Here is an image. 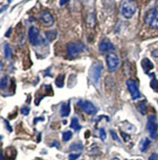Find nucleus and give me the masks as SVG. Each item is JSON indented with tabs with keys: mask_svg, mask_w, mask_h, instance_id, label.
<instances>
[{
	"mask_svg": "<svg viewBox=\"0 0 158 160\" xmlns=\"http://www.w3.org/2000/svg\"><path fill=\"white\" fill-rule=\"evenodd\" d=\"M120 14L126 19H131L137 11V5L133 0H122L119 7Z\"/></svg>",
	"mask_w": 158,
	"mask_h": 160,
	"instance_id": "nucleus-1",
	"label": "nucleus"
},
{
	"mask_svg": "<svg viewBox=\"0 0 158 160\" xmlns=\"http://www.w3.org/2000/svg\"><path fill=\"white\" fill-rule=\"evenodd\" d=\"M86 49V45L82 41H76V42H69L67 45V53L70 58H75L82 51Z\"/></svg>",
	"mask_w": 158,
	"mask_h": 160,
	"instance_id": "nucleus-2",
	"label": "nucleus"
},
{
	"mask_svg": "<svg viewBox=\"0 0 158 160\" xmlns=\"http://www.w3.org/2000/svg\"><path fill=\"white\" fill-rule=\"evenodd\" d=\"M144 23L152 29H158V6L147 12L144 17Z\"/></svg>",
	"mask_w": 158,
	"mask_h": 160,
	"instance_id": "nucleus-3",
	"label": "nucleus"
},
{
	"mask_svg": "<svg viewBox=\"0 0 158 160\" xmlns=\"http://www.w3.org/2000/svg\"><path fill=\"white\" fill-rule=\"evenodd\" d=\"M146 130L149 133L150 137L152 138H155L157 137L158 134V122L157 118L155 115L150 114L147 117V122H146Z\"/></svg>",
	"mask_w": 158,
	"mask_h": 160,
	"instance_id": "nucleus-4",
	"label": "nucleus"
},
{
	"mask_svg": "<svg viewBox=\"0 0 158 160\" xmlns=\"http://www.w3.org/2000/svg\"><path fill=\"white\" fill-rule=\"evenodd\" d=\"M28 39L32 45H41L45 42L44 38L40 35L39 30L36 27H30L28 31Z\"/></svg>",
	"mask_w": 158,
	"mask_h": 160,
	"instance_id": "nucleus-5",
	"label": "nucleus"
},
{
	"mask_svg": "<svg viewBox=\"0 0 158 160\" xmlns=\"http://www.w3.org/2000/svg\"><path fill=\"white\" fill-rule=\"evenodd\" d=\"M126 86H127V88L131 94V97L133 100H136V99L141 97V93H139V90L138 83H137L135 80L129 79V80L126 81Z\"/></svg>",
	"mask_w": 158,
	"mask_h": 160,
	"instance_id": "nucleus-6",
	"label": "nucleus"
},
{
	"mask_svg": "<svg viewBox=\"0 0 158 160\" xmlns=\"http://www.w3.org/2000/svg\"><path fill=\"white\" fill-rule=\"evenodd\" d=\"M106 66L109 72H115L119 67V59L117 55L113 52H109L106 55Z\"/></svg>",
	"mask_w": 158,
	"mask_h": 160,
	"instance_id": "nucleus-7",
	"label": "nucleus"
},
{
	"mask_svg": "<svg viewBox=\"0 0 158 160\" xmlns=\"http://www.w3.org/2000/svg\"><path fill=\"white\" fill-rule=\"evenodd\" d=\"M77 105L80 107V109L82 110V111H84L88 115H94L97 113V107L89 100H83V99H81V100H79L77 102Z\"/></svg>",
	"mask_w": 158,
	"mask_h": 160,
	"instance_id": "nucleus-8",
	"label": "nucleus"
},
{
	"mask_svg": "<svg viewBox=\"0 0 158 160\" xmlns=\"http://www.w3.org/2000/svg\"><path fill=\"white\" fill-rule=\"evenodd\" d=\"M102 69V66L101 63H95L93 66H92L91 70H90V75L95 83L98 82L100 77H101Z\"/></svg>",
	"mask_w": 158,
	"mask_h": 160,
	"instance_id": "nucleus-9",
	"label": "nucleus"
},
{
	"mask_svg": "<svg viewBox=\"0 0 158 160\" xmlns=\"http://www.w3.org/2000/svg\"><path fill=\"white\" fill-rule=\"evenodd\" d=\"M40 20L41 23L44 26H46V27H51L53 24H54V18H53V16L48 11H43L41 13Z\"/></svg>",
	"mask_w": 158,
	"mask_h": 160,
	"instance_id": "nucleus-10",
	"label": "nucleus"
},
{
	"mask_svg": "<svg viewBox=\"0 0 158 160\" xmlns=\"http://www.w3.org/2000/svg\"><path fill=\"white\" fill-rule=\"evenodd\" d=\"M99 49L101 52H109V51L113 50V49H114V46H113V44L109 41V39L104 38V39H102L101 42L99 44Z\"/></svg>",
	"mask_w": 158,
	"mask_h": 160,
	"instance_id": "nucleus-11",
	"label": "nucleus"
},
{
	"mask_svg": "<svg viewBox=\"0 0 158 160\" xmlns=\"http://www.w3.org/2000/svg\"><path fill=\"white\" fill-rule=\"evenodd\" d=\"M60 116L62 117H67L68 115L70 114V103L69 101L68 102H64V103L62 104V106H60Z\"/></svg>",
	"mask_w": 158,
	"mask_h": 160,
	"instance_id": "nucleus-12",
	"label": "nucleus"
},
{
	"mask_svg": "<svg viewBox=\"0 0 158 160\" xmlns=\"http://www.w3.org/2000/svg\"><path fill=\"white\" fill-rule=\"evenodd\" d=\"M142 66H143V69L146 73H149V71L153 69V64L151 63L150 60L147 58H144L142 61Z\"/></svg>",
	"mask_w": 158,
	"mask_h": 160,
	"instance_id": "nucleus-13",
	"label": "nucleus"
},
{
	"mask_svg": "<svg viewBox=\"0 0 158 160\" xmlns=\"http://www.w3.org/2000/svg\"><path fill=\"white\" fill-rule=\"evenodd\" d=\"M149 145H150V140L147 138H144L139 143V149H141L142 152H144V151L147 150Z\"/></svg>",
	"mask_w": 158,
	"mask_h": 160,
	"instance_id": "nucleus-14",
	"label": "nucleus"
},
{
	"mask_svg": "<svg viewBox=\"0 0 158 160\" xmlns=\"http://www.w3.org/2000/svg\"><path fill=\"white\" fill-rule=\"evenodd\" d=\"M137 109H138V111L142 115H146V102L144 100L139 101L138 104H137Z\"/></svg>",
	"mask_w": 158,
	"mask_h": 160,
	"instance_id": "nucleus-15",
	"label": "nucleus"
},
{
	"mask_svg": "<svg viewBox=\"0 0 158 160\" xmlns=\"http://www.w3.org/2000/svg\"><path fill=\"white\" fill-rule=\"evenodd\" d=\"M86 23H87V26L90 28H94L95 25H96V19H95V15L94 13H90L88 15L86 19Z\"/></svg>",
	"mask_w": 158,
	"mask_h": 160,
	"instance_id": "nucleus-16",
	"label": "nucleus"
},
{
	"mask_svg": "<svg viewBox=\"0 0 158 160\" xmlns=\"http://www.w3.org/2000/svg\"><path fill=\"white\" fill-rule=\"evenodd\" d=\"M70 128L74 131H79L81 129V125L79 124V121L76 117H73L71 119V123H70Z\"/></svg>",
	"mask_w": 158,
	"mask_h": 160,
	"instance_id": "nucleus-17",
	"label": "nucleus"
},
{
	"mask_svg": "<svg viewBox=\"0 0 158 160\" xmlns=\"http://www.w3.org/2000/svg\"><path fill=\"white\" fill-rule=\"evenodd\" d=\"M12 55V48L8 43L4 44V56L5 58H10Z\"/></svg>",
	"mask_w": 158,
	"mask_h": 160,
	"instance_id": "nucleus-18",
	"label": "nucleus"
},
{
	"mask_svg": "<svg viewBox=\"0 0 158 160\" xmlns=\"http://www.w3.org/2000/svg\"><path fill=\"white\" fill-rule=\"evenodd\" d=\"M55 83H56V86H58V88H63V86H64V83H65V75L58 76Z\"/></svg>",
	"mask_w": 158,
	"mask_h": 160,
	"instance_id": "nucleus-19",
	"label": "nucleus"
},
{
	"mask_svg": "<svg viewBox=\"0 0 158 160\" xmlns=\"http://www.w3.org/2000/svg\"><path fill=\"white\" fill-rule=\"evenodd\" d=\"M46 38L49 39L50 41H52V40H54L55 38H56V36H57V31H46Z\"/></svg>",
	"mask_w": 158,
	"mask_h": 160,
	"instance_id": "nucleus-20",
	"label": "nucleus"
},
{
	"mask_svg": "<svg viewBox=\"0 0 158 160\" xmlns=\"http://www.w3.org/2000/svg\"><path fill=\"white\" fill-rule=\"evenodd\" d=\"M83 149V145L81 143H74L70 145L69 150H82Z\"/></svg>",
	"mask_w": 158,
	"mask_h": 160,
	"instance_id": "nucleus-21",
	"label": "nucleus"
},
{
	"mask_svg": "<svg viewBox=\"0 0 158 160\" xmlns=\"http://www.w3.org/2000/svg\"><path fill=\"white\" fill-rule=\"evenodd\" d=\"M71 138H72V133L70 131H65V132L63 133V141H69Z\"/></svg>",
	"mask_w": 158,
	"mask_h": 160,
	"instance_id": "nucleus-22",
	"label": "nucleus"
},
{
	"mask_svg": "<svg viewBox=\"0 0 158 160\" xmlns=\"http://www.w3.org/2000/svg\"><path fill=\"white\" fill-rule=\"evenodd\" d=\"M99 136H100V138H101L102 141H105V138H106V133H105L104 128H100L99 129Z\"/></svg>",
	"mask_w": 158,
	"mask_h": 160,
	"instance_id": "nucleus-23",
	"label": "nucleus"
},
{
	"mask_svg": "<svg viewBox=\"0 0 158 160\" xmlns=\"http://www.w3.org/2000/svg\"><path fill=\"white\" fill-rule=\"evenodd\" d=\"M7 86H8V76H4V77L1 79V90L6 88Z\"/></svg>",
	"mask_w": 158,
	"mask_h": 160,
	"instance_id": "nucleus-24",
	"label": "nucleus"
},
{
	"mask_svg": "<svg viewBox=\"0 0 158 160\" xmlns=\"http://www.w3.org/2000/svg\"><path fill=\"white\" fill-rule=\"evenodd\" d=\"M150 86H151V88H153V90L158 93V81L157 80L153 79V80L151 81V83H150Z\"/></svg>",
	"mask_w": 158,
	"mask_h": 160,
	"instance_id": "nucleus-25",
	"label": "nucleus"
},
{
	"mask_svg": "<svg viewBox=\"0 0 158 160\" xmlns=\"http://www.w3.org/2000/svg\"><path fill=\"white\" fill-rule=\"evenodd\" d=\"M30 111V107H27V106H23L22 108H21V113L23 115H25V116L28 115Z\"/></svg>",
	"mask_w": 158,
	"mask_h": 160,
	"instance_id": "nucleus-26",
	"label": "nucleus"
},
{
	"mask_svg": "<svg viewBox=\"0 0 158 160\" xmlns=\"http://www.w3.org/2000/svg\"><path fill=\"white\" fill-rule=\"evenodd\" d=\"M80 156V153H71L68 155V159L69 160H76Z\"/></svg>",
	"mask_w": 158,
	"mask_h": 160,
	"instance_id": "nucleus-27",
	"label": "nucleus"
},
{
	"mask_svg": "<svg viewBox=\"0 0 158 160\" xmlns=\"http://www.w3.org/2000/svg\"><path fill=\"white\" fill-rule=\"evenodd\" d=\"M110 134H111V137H112V138H113V140H115V141H120L119 138L117 137L116 133H115V132H113V131H110Z\"/></svg>",
	"mask_w": 158,
	"mask_h": 160,
	"instance_id": "nucleus-28",
	"label": "nucleus"
},
{
	"mask_svg": "<svg viewBox=\"0 0 158 160\" xmlns=\"http://www.w3.org/2000/svg\"><path fill=\"white\" fill-rule=\"evenodd\" d=\"M157 159H158V154L157 153H152L148 158V160H157Z\"/></svg>",
	"mask_w": 158,
	"mask_h": 160,
	"instance_id": "nucleus-29",
	"label": "nucleus"
},
{
	"mask_svg": "<svg viewBox=\"0 0 158 160\" xmlns=\"http://www.w3.org/2000/svg\"><path fill=\"white\" fill-rule=\"evenodd\" d=\"M4 123H5V126H6L7 130L9 131V132H12V128L10 127V125H9V122H8L7 120H4Z\"/></svg>",
	"mask_w": 158,
	"mask_h": 160,
	"instance_id": "nucleus-30",
	"label": "nucleus"
},
{
	"mask_svg": "<svg viewBox=\"0 0 158 160\" xmlns=\"http://www.w3.org/2000/svg\"><path fill=\"white\" fill-rule=\"evenodd\" d=\"M121 136H122V137L124 138V141H127L129 140V138H130V136H129V135H126L125 133H122V132H121Z\"/></svg>",
	"mask_w": 158,
	"mask_h": 160,
	"instance_id": "nucleus-31",
	"label": "nucleus"
},
{
	"mask_svg": "<svg viewBox=\"0 0 158 160\" xmlns=\"http://www.w3.org/2000/svg\"><path fill=\"white\" fill-rule=\"evenodd\" d=\"M11 31H12V28H10L9 30L7 31V33H5V36H6V38H9V36H10V33H11Z\"/></svg>",
	"mask_w": 158,
	"mask_h": 160,
	"instance_id": "nucleus-32",
	"label": "nucleus"
},
{
	"mask_svg": "<svg viewBox=\"0 0 158 160\" xmlns=\"http://www.w3.org/2000/svg\"><path fill=\"white\" fill-rule=\"evenodd\" d=\"M152 56L158 57V49H157V50H154L153 52H152Z\"/></svg>",
	"mask_w": 158,
	"mask_h": 160,
	"instance_id": "nucleus-33",
	"label": "nucleus"
},
{
	"mask_svg": "<svg viewBox=\"0 0 158 160\" xmlns=\"http://www.w3.org/2000/svg\"><path fill=\"white\" fill-rule=\"evenodd\" d=\"M67 1H68V0H60V5H64L65 2H67Z\"/></svg>",
	"mask_w": 158,
	"mask_h": 160,
	"instance_id": "nucleus-34",
	"label": "nucleus"
},
{
	"mask_svg": "<svg viewBox=\"0 0 158 160\" xmlns=\"http://www.w3.org/2000/svg\"><path fill=\"white\" fill-rule=\"evenodd\" d=\"M39 120H44V118H39V119H35V120H34V123H36L37 121H39Z\"/></svg>",
	"mask_w": 158,
	"mask_h": 160,
	"instance_id": "nucleus-35",
	"label": "nucleus"
},
{
	"mask_svg": "<svg viewBox=\"0 0 158 160\" xmlns=\"http://www.w3.org/2000/svg\"><path fill=\"white\" fill-rule=\"evenodd\" d=\"M4 9H7V5H6V6H5V7L3 6V7L1 8V12H3V11H4Z\"/></svg>",
	"mask_w": 158,
	"mask_h": 160,
	"instance_id": "nucleus-36",
	"label": "nucleus"
},
{
	"mask_svg": "<svg viewBox=\"0 0 158 160\" xmlns=\"http://www.w3.org/2000/svg\"><path fill=\"white\" fill-rule=\"evenodd\" d=\"M1 160H4V157H3V154L1 153Z\"/></svg>",
	"mask_w": 158,
	"mask_h": 160,
	"instance_id": "nucleus-37",
	"label": "nucleus"
},
{
	"mask_svg": "<svg viewBox=\"0 0 158 160\" xmlns=\"http://www.w3.org/2000/svg\"><path fill=\"white\" fill-rule=\"evenodd\" d=\"M8 1H9V3H11V2L13 1V0H8Z\"/></svg>",
	"mask_w": 158,
	"mask_h": 160,
	"instance_id": "nucleus-38",
	"label": "nucleus"
},
{
	"mask_svg": "<svg viewBox=\"0 0 158 160\" xmlns=\"http://www.w3.org/2000/svg\"><path fill=\"white\" fill-rule=\"evenodd\" d=\"M157 102H158V100H157Z\"/></svg>",
	"mask_w": 158,
	"mask_h": 160,
	"instance_id": "nucleus-39",
	"label": "nucleus"
}]
</instances>
